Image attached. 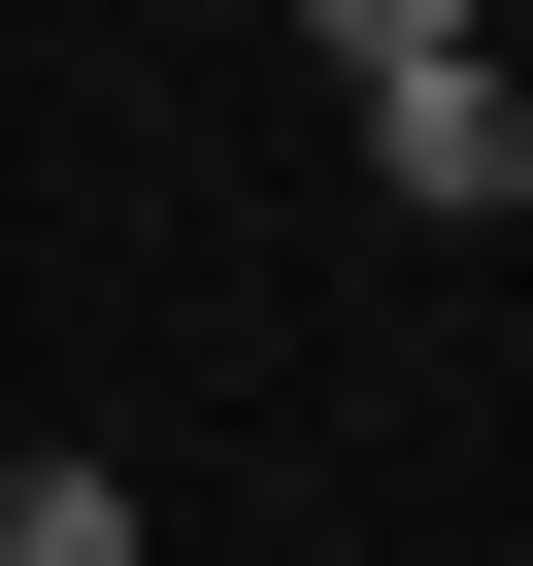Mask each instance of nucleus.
Masks as SVG:
<instances>
[{
    "label": "nucleus",
    "instance_id": "2",
    "mask_svg": "<svg viewBox=\"0 0 533 566\" xmlns=\"http://www.w3.org/2000/svg\"><path fill=\"white\" fill-rule=\"evenodd\" d=\"M0 566H167V533H134V467H101V433H34V467H0Z\"/></svg>",
    "mask_w": 533,
    "mask_h": 566
},
{
    "label": "nucleus",
    "instance_id": "1",
    "mask_svg": "<svg viewBox=\"0 0 533 566\" xmlns=\"http://www.w3.org/2000/svg\"><path fill=\"white\" fill-rule=\"evenodd\" d=\"M301 67H334V134H367V200H400V233H500V200H533V67L467 34V0H334Z\"/></svg>",
    "mask_w": 533,
    "mask_h": 566
}]
</instances>
